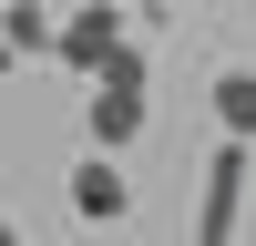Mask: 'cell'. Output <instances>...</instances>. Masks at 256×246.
I'll list each match as a JSON object with an SVG mask.
<instances>
[{"instance_id":"cell-1","label":"cell","mask_w":256,"mask_h":246,"mask_svg":"<svg viewBox=\"0 0 256 246\" xmlns=\"http://www.w3.org/2000/svg\"><path fill=\"white\" fill-rule=\"evenodd\" d=\"M134 134H144V52L123 41V52L92 72V154H123Z\"/></svg>"},{"instance_id":"cell-2","label":"cell","mask_w":256,"mask_h":246,"mask_svg":"<svg viewBox=\"0 0 256 246\" xmlns=\"http://www.w3.org/2000/svg\"><path fill=\"white\" fill-rule=\"evenodd\" d=\"M246 174H256V144L226 134L216 154H205V205H195V246H226L236 236V216H246Z\"/></svg>"},{"instance_id":"cell-3","label":"cell","mask_w":256,"mask_h":246,"mask_svg":"<svg viewBox=\"0 0 256 246\" xmlns=\"http://www.w3.org/2000/svg\"><path fill=\"white\" fill-rule=\"evenodd\" d=\"M113 52H123V0H82V10L62 20V41H52V62H62V72H82V82H92Z\"/></svg>"},{"instance_id":"cell-4","label":"cell","mask_w":256,"mask_h":246,"mask_svg":"<svg viewBox=\"0 0 256 246\" xmlns=\"http://www.w3.org/2000/svg\"><path fill=\"white\" fill-rule=\"evenodd\" d=\"M62 195H72V216H82V226H113L123 205H134V184H123V164H113V154H82L72 174H62Z\"/></svg>"},{"instance_id":"cell-5","label":"cell","mask_w":256,"mask_h":246,"mask_svg":"<svg viewBox=\"0 0 256 246\" xmlns=\"http://www.w3.org/2000/svg\"><path fill=\"white\" fill-rule=\"evenodd\" d=\"M0 41H10V62H31V52H52V41H62V20L41 10V0H10V10H0Z\"/></svg>"},{"instance_id":"cell-6","label":"cell","mask_w":256,"mask_h":246,"mask_svg":"<svg viewBox=\"0 0 256 246\" xmlns=\"http://www.w3.org/2000/svg\"><path fill=\"white\" fill-rule=\"evenodd\" d=\"M216 123L236 144H256V72H216Z\"/></svg>"},{"instance_id":"cell-7","label":"cell","mask_w":256,"mask_h":246,"mask_svg":"<svg viewBox=\"0 0 256 246\" xmlns=\"http://www.w3.org/2000/svg\"><path fill=\"white\" fill-rule=\"evenodd\" d=\"M0 246H20V216H10V205H0Z\"/></svg>"},{"instance_id":"cell-8","label":"cell","mask_w":256,"mask_h":246,"mask_svg":"<svg viewBox=\"0 0 256 246\" xmlns=\"http://www.w3.org/2000/svg\"><path fill=\"white\" fill-rule=\"evenodd\" d=\"M0 72H10V41H0Z\"/></svg>"}]
</instances>
